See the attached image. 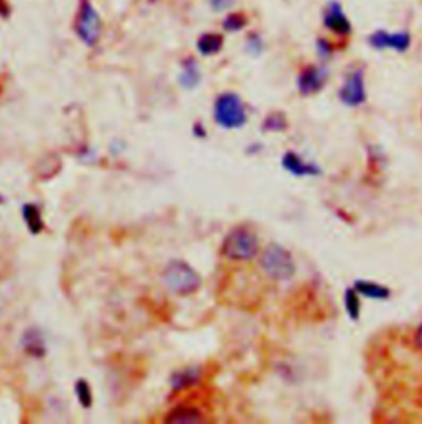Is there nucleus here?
Here are the masks:
<instances>
[{"label": "nucleus", "mask_w": 422, "mask_h": 424, "mask_svg": "<svg viewBox=\"0 0 422 424\" xmlns=\"http://www.w3.org/2000/svg\"><path fill=\"white\" fill-rule=\"evenodd\" d=\"M74 391H76V396L79 403H81L83 408H91L93 405V393H91V388L86 380H78L76 386H74Z\"/></svg>", "instance_id": "20"}, {"label": "nucleus", "mask_w": 422, "mask_h": 424, "mask_svg": "<svg viewBox=\"0 0 422 424\" xmlns=\"http://www.w3.org/2000/svg\"><path fill=\"white\" fill-rule=\"evenodd\" d=\"M328 73L325 68L318 66H307L306 70H302L301 75L297 79L298 91H301L302 96H311L318 91H322L325 86V81H327Z\"/></svg>", "instance_id": "7"}, {"label": "nucleus", "mask_w": 422, "mask_h": 424, "mask_svg": "<svg viewBox=\"0 0 422 424\" xmlns=\"http://www.w3.org/2000/svg\"><path fill=\"white\" fill-rule=\"evenodd\" d=\"M167 423H200L201 421V415L199 410L195 408H175V410L170 413V415L165 418Z\"/></svg>", "instance_id": "14"}, {"label": "nucleus", "mask_w": 422, "mask_h": 424, "mask_svg": "<svg viewBox=\"0 0 422 424\" xmlns=\"http://www.w3.org/2000/svg\"><path fill=\"white\" fill-rule=\"evenodd\" d=\"M353 288L358 291V294L365 296V298L370 299H378V301H384L391 296V291H389L386 286L371 283V281H356Z\"/></svg>", "instance_id": "11"}, {"label": "nucleus", "mask_w": 422, "mask_h": 424, "mask_svg": "<svg viewBox=\"0 0 422 424\" xmlns=\"http://www.w3.org/2000/svg\"><path fill=\"white\" fill-rule=\"evenodd\" d=\"M287 127V119L282 113H272L266 118L263 129L264 131H271V132H281Z\"/></svg>", "instance_id": "19"}, {"label": "nucleus", "mask_w": 422, "mask_h": 424, "mask_svg": "<svg viewBox=\"0 0 422 424\" xmlns=\"http://www.w3.org/2000/svg\"><path fill=\"white\" fill-rule=\"evenodd\" d=\"M358 291L355 288H348L345 291V307L346 312H348L351 320H358L360 319V311H361V304H360V298H358Z\"/></svg>", "instance_id": "17"}, {"label": "nucleus", "mask_w": 422, "mask_h": 424, "mask_svg": "<svg viewBox=\"0 0 422 424\" xmlns=\"http://www.w3.org/2000/svg\"><path fill=\"white\" fill-rule=\"evenodd\" d=\"M196 380H199V372H196L195 368L180 370V372L174 375L172 386L175 390H181V388H186V386L194 385Z\"/></svg>", "instance_id": "18"}, {"label": "nucleus", "mask_w": 422, "mask_h": 424, "mask_svg": "<svg viewBox=\"0 0 422 424\" xmlns=\"http://www.w3.org/2000/svg\"><path fill=\"white\" fill-rule=\"evenodd\" d=\"M24 347L26 352L30 355H34V357H44L45 353V345H44V338H41L40 332L36 330H30L25 333L24 337Z\"/></svg>", "instance_id": "15"}, {"label": "nucleus", "mask_w": 422, "mask_h": 424, "mask_svg": "<svg viewBox=\"0 0 422 424\" xmlns=\"http://www.w3.org/2000/svg\"><path fill=\"white\" fill-rule=\"evenodd\" d=\"M215 121L224 129H239L246 124V109L238 94L224 93L216 99Z\"/></svg>", "instance_id": "4"}, {"label": "nucleus", "mask_w": 422, "mask_h": 424, "mask_svg": "<svg viewBox=\"0 0 422 424\" xmlns=\"http://www.w3.org/2000/svg\"><path fill=\"white\" fill-rule=\"evenodd\" d=\"M317 51L322 58H328L330 55H332V45H330L325 39H318L317 40Z\"/></svg>", "instance_id": "22"}, {"label": "nucleus", "mask_w": 422, "mask_h": 424, "mask_svg": "<svg viewBox=\"0 0 422 424\" xmlns=\"http://www.w3.org/2000/svg\"><path fill=\"white\" fill-rule=\"evenodd\" d=\"M259 251V241L254 231L246 226H236L224 238L221 253L231 261H249Z\"/></svg>", "instance_id": "1"}, {"label": "nucleus", "mask_w": 422, "mask_h": 424, "mask_svg": "<svg viewBox=\"0 0 422 424\" xmlns=\"http://www.w3.org/2000/svg\"><path fill=\"white\" fill-rule=\"evenodd\" d=\"M282 167L292 175H297V177H308V175L312 177V175L320 173V168L315 163L303 162L296 152L284 153V157H282Z\"/></svg>", "instance_id": "10"}, {"label": "nucleus", "mask_w": 422, "mask_h": 424, "mask_svg": "<svg viewBox=\"0 0 422 424\" xmlns=\"http://www.w3.org/2000/svg\"><path fill=\"white\" fill-rule=\"evenodd\" d=\"M22 215H24V220H25L26 226H29L30 233H34V235H39V233L44 230V218H41V211H40L39 206L34 205V203L24 205Z\"/></svg>", "instance_id": "12"}, {"label": "nucleus", "mask_w": 422, "mask_h": 424, "mask_svg": "<svg viewBox=\"0 0 422 424\" xmlns=\"http://www.w3.org/2000/svg\"><path fill=\"white\" fill-rule=\"evenodd\" d=\"M323 24L328 30L336 35H348L351 31V24L338 2H330L323 14Z\"/></svg>", "instance_id": "9"}, {"label": "nucleus", "mask_w": 422, "mask_h": 424, "mask_svg": "<svg viewBox=\"0 0 422 424\" xmlns=\"http://www.w3.org/2000/svg\"><path fill=\"white\" fill-rule=\"evenodd\" d=\"M261 268L271 279L276 281H287L296 274V263H293L292 254L276 243H272L263 251Z\"/></svg>", "instance_id": "3"}, {"label": "nucleus", "mask_w": 422, "mask_h": 424, "mask_svg": "<svg viewBox=\"0 0 422 424\" xmlns=\"http://www.w3.org/2000/svg\"><path fill=\"white\" fill-rule=\"evenodd\" d=\"M248 46H249V50H251V53H253V55H259L261 50H263V44H261L259 36H256V35L251 36Z\"/></svg>", "instance_id": "24"}, {"label": "nucleus", "mask_w": 422, "mask_h": 424, "mask_svg": "<svg viewBox=\"0 0 422 424\" xmlns=\"http://www.w3.org/2000/svg\"><path fill=\"white\" fill-rule=\"evenodd\" d=\"M199 81H200L199 66H196V63L194 60H189L186 61V65L184 66V73H181V78H180L181 86H185L186 89L195 88L196 84H199Z\"/></svg>", "instance_id": "16"}, {"label": "nucleus", "mask_w": 422, "mask_h": 424, "mask_svg": "<svg viewBox=\"0 0 422 424\" xmlns=\"http://www.w3.org/2000/svg\"><path fill=\"white\" fill-rule=\"evenodd\" d=\"M233 2L234 0H210L211 9L215 10V12H223V10H226Z\"/></svg>", "instance_id": "23"}, {"label": "nucleus", "mask_w": 422, "mask_h": 424, "mask_svg": "<svg viewBox=\"0 0 422 424\" xmlns=\"http://www.w3.org/2000/svg\"><path fill=\"white\" fill-rule=\"evenodd\" d=\"M414 340H416V345H418L421 350H422V324L419 325V328H418V332H416V337H414Z\"/></svg>", "instance_id": "25"}, {"label": "nucleus", "mask_w": 422, "mask_h": 424, "mask_svg": "<svg viewBox=\"0 0 422 424\" xmlns=\"http://www.w3.org/2000/svg\"><path fill=\"white\" fill-rule=\"evenodd\" d=\"M2 201H4V198H2V195H0V203H2Z\"/></svg>", "instance_id": "26"}, {"label": "nucleus", "mask_w": 422, "mask_h": 424, "mask_svg": "<svg viewBox=\"0 0 422 424\" xmlns=\"http://www.w3.org/2000/svg\"><path fill=\"white\" fill-rule=\"evenodd\" d=\"M196 46H199V51L201 55H216V53L223 49V36L218 34H205L200 36Z\"/></svg>", "instance_id": "13"}, {"label": "nucleus", "mask_w": 422, "mask_h": 424, "mask_svg": "<svg viewBox=\"0 0 422 424\" xmlns=\"http://www.w3.org/2000/svg\"><path fill=\"white\" fill-rule=\"evenodd\" d=\"M370 45L376 50L391 49L396 51H406L411 46V36L406 31L399 34H388L386 30H376L370 36Z\"/></svg>", "instance_id": "8"}, {"label": "nucleus", "mask_w": 422, "mask_h": 424, "mask_svg": "<svg viewBox=\"0 0 422 424\" xmlns=\"http://www.w3.org/2000/svg\"><path fill=\"white\" fill-rule=\"evenodd\" d=\"M76 34L84 44L94 46L101 36V19L93 5L83 2L76 20Z\"/></svg>", "instance_id": "5"}, {"label": "nucleus", "mask_w": 422, "mask_h": 424, "mask_svg": "<svg viewBox=\"0 0 422 424\" xmlns=\"http://www.w3.org/2000/svg\"><path fill=\"white\" fill-rule=\"evenodd\" d=\"M338 98L341 103L348 108H356L366 101V89H365V73L363 70L350 71L345 78V83L341 84Z\"/></svg>", "instance_id": "6"}, {"label": "nucleus", "mask_w": 422, "mask_h": 424, "mask_svg": "<svg viewBox=\"0 0 422 424\" xmlns=\"http://www.w3.org/2000/svg\"><path fill=\"white\" fill-rule=\"evenodd\" d=\"M164 284L175 294L189 296L200 289L201 278L185 261H170L164 269Z\"/></svg>", "instance_id": "2"}, {"label": "nucleus", "mask_w": 422, "mask_h": 424, "mask_svg": "<svg viewBox=\"0 0 422 424\" xmlns=\"http://www.w3.org/2000/svg\"><path fill=\"white\" fill-rule=\"evenodd\" d=\"M246 24H248V20H246L243 14H231V15H228L226 20H224L223 26H224V30H228V31H238V30L244 29Z\"/></svg>", "instance_id": "21"}]
</instances>
